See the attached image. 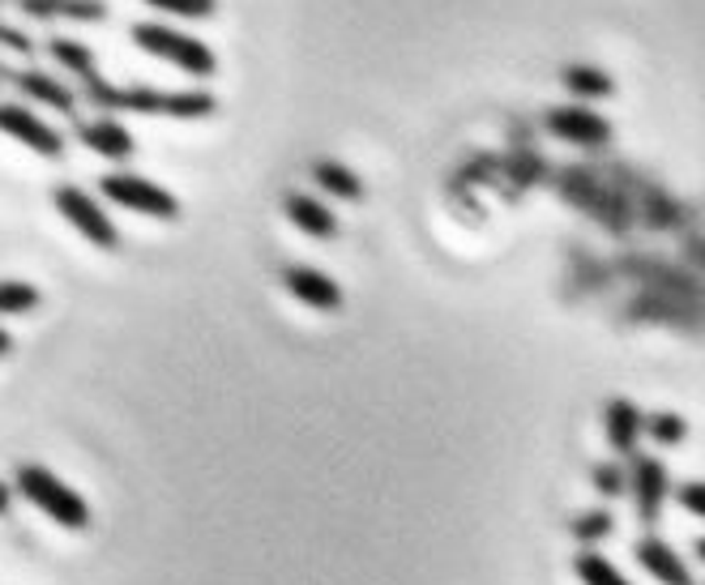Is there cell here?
Segmentation results:
<instances>
[{
    "label": "cell",
    "instance_id": "10",
    "mask_svg": "<svg viewBox=\"0 0 705 585\" xmlns=\"http://www.w3.org/2000/svg\"><path fill=\"white\" fill-rule=\"evenodd\" d=\"M547 129L556 132L560 141H574V146H603L611 137V125L603 116H594V111H586V107H556V111H547Z\"/></svg>",
    "mask_w": 705,
    "mask_h": 585
},
{
    "label": "cell",
    "instance_id": "3",
    "mask_svg": "<svg viewBox=\"0 0 705 585\" xmlns=\"http://www.w3.org/2000/svg\"><path fill=\"white\" fill-rule=\"evenodd\" d=\"M128 39H133L141 52H150V56H159V61H171V65L192 73V77H214V73H219V56L206 47V39H192V34L159 26V22H137V26L128 31Z\"/></svg>",
    "mask_w": 705,
    "mask_h": 585
},
{
    "label": "cell",
    "instance_id": "12",
    "mask_svg": "<svg viewBox=\"0 0 705 585\" xmlns=\"http://www.w3.org/2000/svg\"><path fill=\"white\" fill-rule=\"evenodd\" d=\"M9 82L22 91L27 98H34V103H43V107H56L61 116H77V95L64 86V82H56L52 73H39V68H18V73H9Z\"/></svg>",
    "mask_w": 705,
    "mask_h": 585
},
{
    "label": "cell",
    "instance_id": "6",
    "mask_svg": "<svg viewBox=\"0 0 705 585\" xmlns=\"http://www.w3.org/2000/svg\"><path fill=\"white\" fill-rule=\"evenodd\" d=\"M629 491H633L638 521L645 530H654L659 518H663V500L672 496V475H667V466L650 454H633V466H629Z\"/></svg>",
    "mask_w": 705,
    "mask_h": 585
},
{
    "label": "cell",
    "instance_id": "19",
    "mask_svg": "<svg viewBox=\"0 0 705 585\" xmlns=\"http://www.w3.org/2000/svg\"><path fill=\"white\" fill-rule=\"evenodd\" d=\"M39 304H43V295L34 291L31 283H18V278L0 283V317H27Z\"/></svg>",
    "mask_w": 705,
    "mask_h": 585
},
{
    "label": "cell",
    "instance_id": "29",
    "mask_svg": "<svg viewBox=\"0 0 705 585\" xmlns=\"http://www.w3.org/2000/svg\"><path fill=\"white\" fill-rule=\"evenodd\" d=\"M693 555H697V564H705V539H697V543H693Z\"/></svg>",
    "mask_w": 705,
    "mask_h": 585
},
{
    "label": "cell",
    "instance_id": "11",
    "mask_svg": "<svg viewBox=\"0 0 705 585\" xmlns=\"http://www.w3.org/2000/svg\"><path fill=\"white\" fill-rule=\"evenodd\" d=\"M603 427H608V445L615 449V457H633L641 432H645V415L629 397H611L603 406Z\"/></svg>",
    "mask_w": 705,
    "mask_h": 585
},
{
    "label": "cell",
    "instance_id": "2",
    "mask_svg": "<svg viewBox=\"0 0 705 585\" xmlns=\"http://www.w3.org/2000/svg\"><path fill=\"white\" fill-rule=\"evenodd\" d=\"M13 491L27 496L34 509H43V513L56 521V525H64V530H91V504L69 488L64 479H56L48 466H34V461L18 466Z\"/></svg>",
    "mask_w": 705,
    "mask_h": 585
},
{
    "label": "cell",
    "instance_id": "30",
    "mask_svg": "<svg viewBox=\"0 0 705 585\" xmlns=\"http://www.w3.org/2000/svg\"><path fill=\"white\" fill-rule=\"evenodd\" d=\"M9 73H13V68H4V65H0V82H9Z\"/></svg>",
    "mask_w": 705,
    "mask_h": 585
},
{
    "label": "cell",
    "instance_id": "23",
    "mask_svg": "<svg viewBox=\"0 0 705 585\" xmlns=\"http://www.w3.org/2000/svg\"><path fill=\"white\" fill-rule=\"evenodd\" d=\"M574 530L581 543H603L611 530H615V518H611L608 509H590V513H581V518H574Z\"/></svg>",
    "mask_w": 705,
    "mask_h": 585
},
{
    "label": "cell",
    "instance_id": "27",
    "mask_svg": "<svg viewBox=\"0 0 705 585\" xmlns=\"http://www.w3.org/2000/svg\"><path fill=\"white\" fill-rule=\"evenodd\" d=\"M9 509H13V488L0 483V518H9Z\"/></svg>",
    "mask_w": 705,
    "mask_h": 585
},
{
    "label": "cell",
    "instance_id": "14",
    "mask_svg": "<svg viewBox=\"0 0 705 585\" xmlns=\"http://www.w3.org/2000/svg\"><path fill=\"white\" fill-rule=\"evenodd\" d=\"M283 210H287L291 223L304 231V235H313V240H334V235H338V214H334L325 201H317V196L291 193L287 201H283Z\"/></svg>",
    "mask_w": 705,
    "mask_h": 585
},
{
    "label": "cell",
    "instance_id": "9",
    "mask_svg": "<svg viewBox=\"0 0 705 585\" xmlns=\"http://www.w3.org/2000/svg\"><path fill=\"white\" fill-rule=\"evenodd\" d=\"M283 287H287L299 304L317 308V312H338V308H343V287H338L325 269H313V265H287V269H283Z\"/></svg>",
    "mask_w": 705,
    "mask_h": 585
},
{
    "label": "cell",
    "instance_id": "31",
    "mask_svg": "<svg viewBox=\"0 0 705 585\" xmlns=\"http://www.w3.org/2000/svg\"><path fill=\"white\" fill-rule=\"evenodd\" d=\"M0 4H4V0H0Z\"/></svg>",
    "mask_w": 705,
    "mask_h": 585
},
{
    "label": "cell",
    "instance_id": "16",
    "mask_svg": "<svg viewBox=\"0 0 705 585\" xmlns=\"http://www.w3.org/2000/svg\"><path fill=\"white\" fill-rule=\"evenodd\" d=\"M48 52H52V61H56V65L69 68V73H77L82 82H86V77H95V52H91L86 43L52 34V39H48Z\"/></svg>",
    "mask_w": 705,
    "mask_h": 585
},
{
    "label": "cell",
    "instance_id": "28",
    "mask_svg": "<svg viewBox=\"0 0 705 585\" xmlns=\"http://www.w3.org/2000/svg\"><path fill=\"white\" fill-rule=\"evenodd\" d=\"M9 351H13V338H9L4 329H0V355H9Z\"/></svg>",
    "mask_w": 705,
    "mask_h": 585
},
{
    "label": "cell",
    "instance_id": "21",
    "mask_svg": "<svg viewBox=\"0 0 705 585\" xmlns=\"http://www.w3.org/2000/svg\"><path fill=\"white\" fill-rule=\"evenodd\" d=\"M565 86L581 98H603L611 95V77L608 73H599V68H565Z\"/></svg>",
    "mask_w": 705,
    "mask_h": 585
},
{
    "label": "cell",
    "instance_id": "7",
    "mask_svg": "<svg viewBox=\"0 0 705 585\" xmlns=\"http://www.w3.org/2000/svg\"><path fill=\"white\" fill-rule=\"evenodd\" d=\"M0 132H9L13 141L31 146L34 155H43V159H61L64 155V137L48 120H39L27 103H0Z\"/></svg>",
    "mask_w": 705,
    "mask_h": 585
},
{
    "label": "cell",
    "instance_id": "15",
    "mask_svg": "<svg viewBox=\"0 0 705 585\" xmlns=\"http://www.w3.org/2000/svg\"><path fill=\"white\" fill-rule=\"evenodd\" d=\"M22 18L48 22V18H73V22H107L103 0H13Z\"/></svg>",
    "mask_w": 705,
    "mask_h": 585
},
{
    "label": "cell",
    "instance_id": "24",
    "mask_svg": "<svg viewBox=\"0 0 705 585\" xmlns=\"http://www.w3.org/2000/svg\"><path fill=\"white\" fill-rule=\"evenodd\" d=\"M150 9H162L171 18H210L214 13V0H141Z\"/></svg>",
    "mask_w": 705,
    "mask_h": 585
},
{
    "label": "cell",
    "instance_id": "26",
    "mask_svg": "<svg viewBox=\"0 0 705 585\" xmlns=\"http://www.w3.org/2000/svg\"><path fill=\"white\" fill-rule=\"evenodd\" d=\"M0 47H9L18 56H34V39L27 31H18V26H9V22H0Z\"/></svg>",
    "mask_w": 705,
    "mask_h": 585
},
{
    "label": "cell",
    "instance_id": "25",
    "mask_svg": "<svg viewBox=\"0 0 705 585\" xmlns=\"http://www.w3.org/2000/svg\"><path fill=\"white\" fill-rule=\"evenodd\" d=\"M675 500H680L693 518L705 521V479H688V483H680V488H675Z\"/></svg>",
    "mask_w": 705,
    "mask_h": 585
},
{
    "label": "cell",
    "instance_id": "17",
    "mask_svg": "<svg viewBox=\"0 0 705 585\" xmlns=\"http://www.w3.org/2000/svg\"><path fill=\"white\" fill-rule=\"evenodd\" d=\"M313 176H317V184L325 193L343 196V201H359L364 196V184H359V176H355L351 167L334 163V159H325V163L313 167Z\"/></svg>",
    "mask_w": 705,
    "mask_h": 585
},
{
    "label": "cell",
    "instance_id": "18",
    "mask_svg": "<svg viewBox=\"0 0 705 585\" xmlns=\"http://www.w3.org/2000/svg\"><path fill=\"white\" fill-rule=\"evenodd\" d=\"M574 573L581 577V585H633L611 560H603L599 552H581L574 560Z\"/></svg>",
    "mask_w": 705,
    "mask_h": 585
},
{
    "label": "cell",
    "instance_id": "22",
    "mask_svg": "<svg viewBox=\"0 0 705 585\" xmlns=\"http://www.w3.org/2000/svg\"><path fill=\"white\" fill-rule=\"evenodd\" d=\"M590 483H594V491H599L603 500H615V496L629 491V470H624L620 461H599V466L590 470Z\"/></svg>",
    "mask_w": 705,
    "mask_h": 585
},
{
    "label": "cell",
    "instance_id": "1",
    "mask_svg": "<svg viewBox=\"0 0 705 585\" xmlns=\"http://www.w3.org/2000/svg\"><path fill=\"white\" fill-rule=\"evenodd\" d=\"M82 98L95 103L98 111H137V116H176V120H201L214 111V98L206 91H150V86H112L86 77Z\"/></svg>",
    "mask_w": 705,
    "mask_h": 585
},
{
    "label": "cell",
    "instance_id": "8",
    "mask_svg": "<svg viewBox=\"0 0 705 585\" xmlns=\"http://www.w3.org/2000/svg\"><path fill=\"white\" fill-rule=\"evenodd\" d=\"M633 560L659 585H697L693 568L684 564V555L675 552L667 539H659V534H641L638 543H633Z\"/></svg>",
    "mask_w": 705,
    "mask_h": 585
},
{
    "label": "cell",
    "instance_id": "4",
    "mask_svg": "<svg viewBox=\"0 0 705 585\" xmlns=\"http://www.w3.org/2000/svg\"><path fill=\"white\" fill-rule=\"evenodd\" d=\"M98 189L107 201H116L120 210H133V214H146V219H180V201L159 189L155 180L146 176H133V171H112L98 180Z\"/></svg>",
    "mask_w": 705,
    "mask_h": 585
},
{
    "label": "cell",
    "instance_id": "5",
    "mask_svg": "<svg viewBox=\"0 0 705 585\" xmlns=\"http://www.w3.org/2000/svg\"><path fill=\"white\" fill-rule=\"evenodd\" d=\"M52 196H56V210H61L64 219L82 231L91 244H98L103 253H116V248H120V231H116V223L107 219V210L98 205L95 196L73 189V184H56Z\"/></svg>",
    "mask_w": 705,
    "mask_h": 585
},
{
    "label": "cell",
    "instance_id": "20",
    "mask_svg": "<svg viewBox=\"0 0 705 585\" xmlns=\"http://www.w3.org/2000/svg\"><path fill=\"white\" fill-rule=\"evenodd\" d=\"M645 432H650V440H654V445H663V449H672V445H684V440H688V423H684V415H675V411H659V415H650V419H645Z\"/></svg>",
    "mask_w": 705,
    "mask_h": 585
},
{
    "label": "cell",
    "instance_id": "13",
    "mask_svg": "<svg viewBox=\"0 0 705 585\" xmlns=\"http://www.w3.org/2000/svg\"><path fill=\"white\" fill-rule=\"evenodd\" d=\"M77 141L86 146V150H95L103 159H133V150H137V141H133V132L120 125V120H107V116H98L91 125H77Z\"/></svg>",
    "mask_w": 705,
    "mask_h": 585
}]
</instances>
